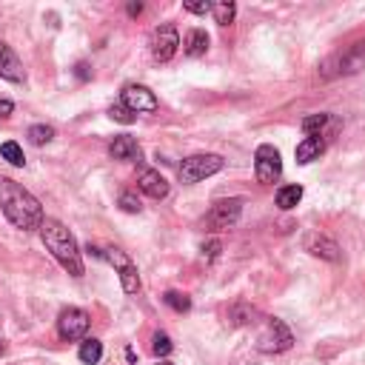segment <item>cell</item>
<instances>
[{
	"label": "cell",
	"mask_w": 365,
	"mask_h": 365,
	"mask_svg": "<svg viewBox=\"0 0 365 365\" xmlns=\"http://www.w3.org/2000/svg\"><path fill=\"white\" fill-rule=\"evenodd\" d=\"M0 208H3L6 220L20 231H35L43 226L40 200L12 177H0Z\"/></svg>",
	"instance_id": "obj_1"
},
{
	"label": "cell",
	"mask_w": 365,
	"mask_h": 365,
	"mask_svg": "<svg viewBox=\"0 0 365 365\" xmlns=\"http://www.w3.org/2000/svg\"><path fill=\"white\" fill-rule=\"evenodd\" d=\"M40 240L52 251V257L63 265L72 277H83V257H80V249H77V240L63 223L46 217L43 226H40Z\"/></svg>",
	"instance_id": "obj_2"
},
{
	"label": "cell",
	"mask_w": 365,
	"mask_h": 365,
	"mask_svg": "<svg viewBox=\"0 0 365 365\" xmlns=\"http://www.w3.org/2000/svg\"><path fill=\"white\" fill-rule=\"evenodd\" d=\"M362 66H365V43H354L337 54H331L320 66V75L331 80V77H343V75H357Z\"/></svg>",
	"instance_id": "obj_3"
},
{
	"label": "cell",
	"mask_w": 365,
	"mask_h": 365,
	"mask_svg": "<svg viewBox=\"0 0 365 365\" xmlns=\"http://www.w3.org/2000/svg\"><path fill=\"white\" fill-rule=\"evenodd\" d=\"M291 343H294L291 328L277 317H268L263 331H260V337H257V348L263 354H283V351L291 348Z\"/></svg>",
	"instance_id": "obj_4"
},
{
	"label": "cell",
	"mask_w": 365,
	"mask_h": 365,
	"mask_svg": "<svg viewBox=\"0 0 365 365\" xmlns=\"http://www.w3.org/2000/svg\"><path fill=\"white\" fill-rule=\"evenodd\" d=\"M220 169H223V157L220 155H192V157H186L180 163L177 174H180V180L186 182V186H194V182H200V180H205L211 174H217Z\"/></svg>",
	"instance_id": "obj_5"
},
{
	"label": "cell",
	"mask_w": 365,
	"mask_h": 365,
	"mask_svg": "<svg viewBox=\"0 0 365 365\" xmlns=\"http://www.w3.org/2000/svg\"><path fill=\"white\" fill-rule=\"evenodd\" d=\"M254 171H257V180L271 186V182H277L280 174H283V160H280V151L274 148L271 143H263L254 155Z\"/></svg>",
	"instance_id": "obj_6"
},
{
	"label": "cell",
	"mask_w": 365,
	"mask_h": 365,
	"mask_svg": "<svg viewBox=\"0 0 365 365\" xmlns=\"http://www.w3.org/2000/svg\"><path fill=\"white\" fill-rule=\"evenodd\" d=\"M103 260H109L117 274H120V286H123L126 294H137L140 291V274H137V265L132 263V257L120 249H106L103 251Z\"/></svg>",
	"instance_id": "obj_7"
},
{
	"label": "cell",
	"mask_w": 365,
	"mask_h": 365,
	"mask_svg": "<svg viewBox=\"0 0 365 365\" xmlns=\"http://www.w3.org/2000/svg\"><path fill=\"white\" fill-rule=\"evenodd\" d=\"M120 103H123L129 111L134 114H151V111H157V98H155V91L140 86V83H129L123 86V91H120Z\"/></svg>",
	"instance_id": "obj_8"
},
{
	"label": "cell",
	"mask_w": 365,
	"mask_h": 365,
	"mask_svg": "<svg viewBox=\"0 0 365 365\" xmlns=\"http://www.w3.org/2000/svg\"><path fill=\"white\" fill-rule=\"evenodd\" d=\"M151 54H155V60H160V63H169V60L177 54V46H180V35H177V29L171 23H163L157 26L155 32H151Z\"/></svg>",
	"instance_id": "obj_9"
},
{
	"label": "cell",
	"mask_w": 365,
	"mask_h": 365,
	"mask_svg": "<svg viewBox=\"0 0 365 365\" xmlns=\"http://www.w3.org/2000/svg\"><path fill=\"white\" fill-rule=\"evenodd\" d=\"M240 211H242V200L240 197H231V200H220L211 205V211L205 215V226L211 231H220V228H228L240 220Z\"/></svg>",
	"instance_id": "obj_10"
},
{
	"label": "cell",
	"mask_w": 365,
	"mask_h": 365,
	"mask_svg": "<svg viewBox=\"0 0 365 365\" xmlns=\"http://www.w3.org/2000/svg\"><path fill=\"white\" fill-rule=\"evenodd\" d=\"M86 331H88V314H86L83 309H66V311H60V317H57V334H60L63 340H69V343L83 340Z\"/></svg>",
	"instance_id": "obj_11"
},
{
	"label": "cell",
	"mask_w": 365,
	"mask_h": 365,
	"mask_svg": "<svg viewBox=\"0 0 365 365\" xmlns=\"http://www.w3.org/2000/svg\"><path fill=\"white\" fill-rule=\"evenodd\" d=\"M137 186H140V192L148 194L151 200H163V197H169V182H166V177H163L160 171H155V169H140V174H137Z\"/></svg>",
	"instance_id": "obj_12"
},
{
	"label": "cell",
	"mask_w": 365,
	"mask_h": 365,
	"mask_svg": "<svg viewBox=\"0 0 365 365\" xmlns=\"http://www.w3.org/2000/svg\"><path fill=\"white\" fill-rule=\"evenodd\" d=\"M306 251L314 254V257H320V260H328V263H340L343 260V249L331 237H325V234H311L306 240Z\"/></svg>",
	"instance_id": "obj_13"
},
{
	"label": "cell",
	"mask_w": 365,
	"mask_h": 365,
	"mask_svg": "<svg viewBox=\"0 0 365 365\" xmlns=\"http://www.w3.org/2000/svg\"><path fill=\"white\" fill-rule=\"evenodd\" d=\"M0 77L12 80V83H23V77H26V69L20 63V57L3 40H0Z\"/></svg>",
	"instance_id": "obj_14"
},
{
	"label": "cell",
	"mask_w": 365,
	"mask_h": 365,
	"mask_svg": "<svg viewBox=\"0 0 365 365\" xmlns=\"http://www.w3.org/2000/svg\"><path fill=\"white\" fill-rule=\"evenodd\" d=\"M109 155H111L114 160H140V146H137V140H134V137H129V134H120V137H114V140H111V146H109Z\"/></svg>",
	"instance_id": "obj_15"
},
{
	"label": "cell",
	"mask_w": 365,
	"mask_h": 365,
	"mask_svg": "<svg viewBox=\"0 0 365 365\" xmlns=\"http://www.w3.org/2000/svg\"><path fill=\"white\" fill-rule=\"evenodd\" d=\"M323 151H325V137H306V140L297 146L294 155H297V163H300V166H309V163H314V160L323 155Z\"/></svg>",
	"instance_id": "obj_16"
},
{
	"label": "cell",
	"mask_w": 365,
	"mask_h": 365,
	"mask_svg": "<svg viewBox=\"0 0 365 365\" xmlns=\"http://www.w3.org/2000/svg\"><path fill=\"white\" fill-rule=\"evenodd\" d=\"M182 52H186L189 57H203L208 52V35L203 32V29H192V32L186 35V40H182Z\"/></svg>",
	"instance_id": "obj_17"
},
{
	"label": "cell",
	"mask_w": 365,
	"mask_h": 365,
	"mask_svg": "<svg viewBox=\"0 0 365 365\" xmlns=\"http://www.w3.org/2000/svg\"><path fill=\"white\" fill-rule=\"evenodd\" d=\"M325 126H334L331 114H309L306 120H302V132H306L309 137H323Z\"/></svg>",
	"instance_id": "obj_18"
},
{
	"label": "cell",
	"mask_w": 365,
	"mask_h": 365,
	"mask_svg": "<svg viewBox=\"0 0 365 365\" xmlns=\"http://www.w3.org/2000/svg\"><path fill=\"white\" fill-rule=\"evenodd\" d=\"M77 357H80V362H86V365H98L100 357H103V343L95 340V337H91V340H83Z\"/></svg>",
	"instance_id": "obj_19"
},
{
	"label": "cell",
	"mask_w": 365,
	"mask_h": 365,
	"mask_svg": "<svg viewBox=\"0 0 365 365\" xmlns=\"http://www.w3.org/2000/svg\"><path fill=\"white\" fill-rule=\"evenodd\" d=\"M215 20H217V26H231L234 23V17H237V6L231 3V0H220V3H215Z\"/></svg>",
	"instance_id": "obj_20"
},
{
	"label": "cell",
	"mask_w": 365,
	"mask_h": 365,
	"mask_svg": "<svg viewBox=\"0 0 365 365\" xmlns=\"http://www.w3.org/2000/svg\"><path fill=\"white\" fill-rule=\"evenodd\" d=\"M163 302L169 309H174L177 314H186V311H192V300H189V294H180V291H166L163 294Z\"/></svg>",
	"instance_id": "obj_21"
},
{
	"label": "cell",
	"mask_w": 365,
	"mask_h": 365,
	"mask_svg": "<svg viewBox=\"0 0 365 365\" xmlns=\"http://www.w3.org/2000/svg\"><path fill=\"white\" fill-rule=\"evenodd\" d=\"M302 200V186H283L280 192H277V205L280 208H294L297 203Z\"/></svg>",
	"instance_id": "obj_22"
},
{
	"label": "cell",
	"mask_w": 365,
	"mask_h": 365,
	"mask_svg": "<svg viewBox=\"0 0 365 365\" xmlns=\"http://www.w3.org/2000/svg\"><path fill=\"white\" fill-rule=\"evenodd\" d=\"M0 155H3V157H6V160H9L12 166H17V169H20V166H26V157H23V148H20L17 143H12V140H9V143H3V146H0Z\"/></svg>",
	"instance_id": "obj_23"
},
{
	"label": "cell",
	"mask_w": 365,
	"mask_h": 365,
	"mask_svg": "<svg viewBox=\"0 0 365 365\" xmlns=\"http://www.w3.org/2000/svg\"><path fill=\"white\" fill-rule=\"evenodd\" d=\"M52 137H54V129L46 126V123H38V126L29 129V140L35 146H46V143H52Z\"/></svg>",
	"instance_id": "obj_24"
},
{
	"label": "cell",
	"mask_w": 365,
	"mask_h": 365,
	"mask_svg": "<svg viewBox=\"0 0 365 365\" xmlns=\"http://www.w3.org/2000/svg\"><path fill=\"white\" fill-rule=\"evenodd\" d=\"M257 311L254 309H249V306H237V309H231V323L234 325H254L257 320Z\"/></svg>",
	"instance_id": "obj_25"
},
{
	"label": "cell",
	"mask_w": 365,
	"mask_h": 365,
	"mask_svg": "<svg viewBox=\"0 0 365 365\" xmlns=\"http://www.w3.org/2000/svg\"><path fill=\"white\" fill-rule=\"evenodd\" d=\"M171 340H169V334H163V331H157L155 337H151V351H155L157 357H169L171 354Z\"/></svg>",
	"instance_id": "obj_26"
},
{
	"label": "cell",
	"mask_w": 365,
	"mask_h": 365,
	"mask_svg": "<svg viewBox=\"0 0 365 365\" xmlns=\"http://www.w3.org/2000/svg\"><path fill=\"white\" fill-rule=\"evenodd\" d=\"M109 117H111V120H117V123H123V126L134 123V111H129V109H126L123 103L111 106V109H109Z\"/></svg>",
	"instance_id": "obj_27"
},
{
	"label": "cell",
	"mask_w": 365,
	"mask_h": 365,
	"mask_svg": "<svg viewBox=\"0 0 365 365\" xmlns=\"http://www.w3.org/2000/svg\"><path fill=\"white\" fill-rule=\"evenodd\" d=\"M120 208L123 211H129V215H140V200H137V194H132V192H123L120 194Z\"/></svg>",
	"instance_id": "obj_28"
},
{
	"label": "cell",
	"mask_w": 365,
	"mask_h": 365,
	"mask_svg": "<svg viewBox=\"0 0 365 365\" xmlns=\"http://www.w3.org/2000/svg\"><path fill=\"white\" fill-rule=\"evenodd\" d=\"M182 9L192 12V15H205V12L215 9V3H208V0H186V3H182Z\"/></svg>",
	"instance_id": "obj_29"
},
{
	"label": "cell",
	"mask_w": 365,
	"mask_h": 365,
	"mask_svg": "<svg viewBox=\"0 0 365 365\" xmlns=\"http://www.w3.org/2000/svg\"><path fill=\"white\" fill-rule=\"evenodd\" d=\"M220 249H223V242H220V240H211L208 246H203V254H205L208 260H215V257L220 254Z\"/></svg>",
	"instance_id": "obj_30"
},
{
	"label": "cell",
	"mask_w": 365,
	"mask_h": 365,
	"mask_svg": "<svg viewBox=\"0 0 365 365\" xmlns=\"http://www.w3.org/2000/svg\"><path fill=\"white\" fill-rule=\"evenodd\" d=\"M12 111H15V103H12V100H0V120L12 117Z\"/></svg>",
	"instance_id": "obj_31"
},
{
	"label": "cell",
	"mask_w": 365,
	"mask_h": 365,
	"mask_svg": "<svg viewBox=\"0 0 365 365\" xmlns=\"http://www.w3.org/2000/svg\"><path fill=\"white\" fill-rule=\"evenodd\" d=\"M77 77H80V80H86V77H88V66H86V63H80V66H77Z\"/></svg>",
	"instance_id": "obj_32"
},
{
	"label": "cell",
	"mask_w": 365,
	"mask_h": 365,
	"mask_svg": "<svg viewBox=\"0 0 365 365\" xmlns=\"http://www.w3.org/2000/svg\"><path fill=\"white\" fill-rule=\"evenodd\" d=\"M140 12H143V6H140V3H132V6H129V15H132V17H134V15H140Z\"/></svg>",
	"instance_id": "obj_33"
},
{
	"label": "cell",
	"mask_w": 365,
	"mask_h": 365,
	"mask_svg": "<svg viewBox=\"0 0 365 365\" xmlns=\"http://www.w3.org/2000/svg\"><path fill=\"white\" fill-rule=\"evenodd\" d=\"M126 365H137V362H134V351H132V348H126Z\"/></svg>",
	"instance_id": "obj_34"
},
{
	"label": "cell",
	"mask_w": 365,
	"mask_h": 365,
	"mask_svg": "<svg viewBox=\"0 0 365 365\" xmlns=\"http://www.w3.org/2000/svg\"><path fill=\"white\" fill-rule=\"evenodd\" d=\"M155 365H174V362H169V359H160V362H155Z\"/></svg>",
	"instance_id": "obj_35"
},
{
	"label": "cell",
	"mask_w": 365,
	"mask_h": 365,
	"mask_svg": "<svg viewBox=\"0 0 365 365\" xmlns=\"http://www.w3.org/2000/svg\"><path fill=\"white\" fill-rule=\"evenodd\" d=\"M3 351H6V345H3V343H0V357H3Z\"/></svg>",
	"instance_id": "obj_36"
}]
</instances>
